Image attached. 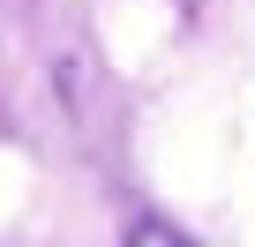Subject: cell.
<instances>
[{
	"instance_id": "obj_1",
	"label": "cell",
	"mask_w": 255,
	"mask_h": 247,
	"mask_svg": "<svg viewBox=\"0 0 255 247\" xmlns=\"http://www.w3.org/2000/svg\"><path fill=\"white\" fill-rule=\"evenodd\" d=\"M128 247H188V240L165 232V225H135V240H128Z\"/></svg>"
}]
</instances>
